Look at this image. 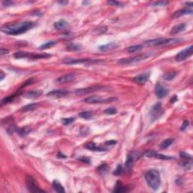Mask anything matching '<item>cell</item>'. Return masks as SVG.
Returning a JSON list of instances; mask_svg holds the SVG:
<instances>
[{
  "mask_svg": "<svg viewBox=\"0 0 193 193\" xmlns=\"http://www.w3.org/2000/svg\"><path fill=\"white\" fill-rule=\"evenodd\" d=\"M35 26V24L32 21H22L18 23H13V24H5L2 26L1 30L2 32L6 34L17 35L23 34L24 32H27L28 30H31Z\"/></svg>",
  "mask_w": 193,
  "mask_h": 193,
  "instance_id": "1",
  "label": "cell"
},
{
  "mask_svg": "<svg viewBox=\"0 0 193 193\" xmlns=\"http://www.w3.org/2000/svg\"><path fill=\"white\" fill-rule=\"evenodd\" d=\"M145 179L149 186L153 190H157L161 186V176L159 171L150 169L145 174Z\"/></svg>",
  "mask_w": 193,
  "mask_h": 193,
  "instance_id": "2",
  "label": "cell"
},
{
  "mask_svg": "<svg viewBox=\"0 0 193 193\" xmlns=\"http://www.w3.org/2000/svg\"><path fill=\"white\" fill-rule=\"evenodd\" d=\"M182 41V39L177 38H159L148 40L144 42V45L147 46H161V45H174Z\"/></svg>",
  "mask_w": 193,
  "mask_h": 193,
  "instance_id": "3",
  "label": "cell"
},
{
  "mask_svg": "<svg viewBox=\"0 0 193 193\" xmlns=\"http://www.w3.org/2000/svg\"><path fill=\"white\" fill-rule=\"evenodd\" d=\"M153 55L152 53H146V54H140L134 57H130V58H122L118 60V63L121 65H129L141 62L143 60L148 59Z\"/></svg>",
  "mask_w": 193,
  "mask_h": 193,
  "instance_id": "4",
  "label": "cell"
},
{
  "mask_svg": "<svg viewBox=\"0 0 193 193\" xmlns=\"http://www.w3.org/2000/svg\"><path fill=\"white\" fill-rule=\"evenodd\" d=\"M118 99L116 97H109V98H103L100 96H88L84 100V102L88 104H99V103H110L116 101Z\"/></svg>",
  "mask_w": 193,
  "mask_h": 193,
  "instance_id": "5",
  "label": "cell"
},
{
  "mask_svg": "<svg viewBox=\"0 0 193 193\" xmlns=\"http://www.w3.org/2000/svg\"><path fill=\"white\" fill-rule=\"evenodd\" d=\"M142 156H143V154L138 151H131V152H129L127 155L126 161H125L126 169L131 170L133 167L134 163L136 162L137 160H139Z\"/></svg>",
  "mask_w": 193,
  "mask_h": 193,
  "instance_id": "6",
  "label": "cell"
},
{
  "mask_svg": "<svg viewBox=\"0 0 193 193\" xmlns=\"http://www.w3.org/2000/svg\"><path fill=\"white\" fill-rule=\"evenodd\" d=\"M63 62L65 64H80V63H101V60H90V59H74V58H65L63 60Z\"/></svg>",
  "mask_w": 193,
  "mask_h": 193,
  "instance_id": "7",
  "label": "cell"
},
{
  "mask_svg": "<svg viewBox=\"0 0 193 193\" xmlns=\"http://www.w3.org/2000/svg\"><path fill=\"white\" fill-rule=\"evenodd\" d=\"M192 45H190L189 47L186 48L184 50H182L180 52H179L176 56V61H178V62L183 61V60H185L187 58H189V57H191L192 55Z\"/></svg>",
  "mask_w": 193,
  "mask_h": 193,
  "instance_id": "8",
  "label": "cell"
},
{
  "mask_svg": "<svg viewBox=\"0 0 193 193\" xmlns=\"http://www.w3.org/2000/svg\"><path fill=\"white\" fill-rule=\"evenodd\" d=\"M164 111L161 106V104L160 103H155L150 110V117L152 121L155 120L156 118H159L160 116L163 114Z\"/></svg>",
  "mask_w": 193,
  "mask_h": 193,
  "instance_id": "9",
  "label": "cell"
},
{
  "mask_svg": "<svg viewBox=\"0 0 193 193\" xmlns=\"http://www.w3.org/2000/svg\"><path fill=\"white\" fill-rule=\"evenodd\" d=\"M26 186L28 190L31 192H44L42 189H39V186L36 184V182L31 176H26Z\"/></svg>",
  "mask_w": 193,
  "mask_h": 193,
  "instance_id": "10",
  "label": "cell"
},
{
  "mask_svg": "<svg viewBox=\"0 0 193 193\" xmlns=\"http://www.w3.org/2000/svg\"><path fill=\"white\" fill-rule=\"evenodd\" d=\"M155 94L159 98H163L168 94V89L161 84L157 83L155 86Z\"/></svg>",
  "mask_w": 193,
  "mask_h": 193,
  "instance_id": "11",
  "label": "cell"
},
{
  "mask_svg": "<svg viewBox=\"0 0 193 193\" xmlns=\"http://www.w3.org/2000/svg\"><path fill=\"white\" fill-rule=\"evenodd\" d=\"M193 4L192 2H190V3H188L187 4V7L185 8V9H182V10H180V11H177L176 12H175V14L174 15V18H177V17H180L182 15H192L193 13Z\"/></svg>",
  "mask_w": 193,
  "mask_h": 193,
  "instance_id": "12",
  "label": "cell"
},
{
  "mask_svg": "<svg viewBox=\"0 0 193 193\" xmlns=\"http://www.w3.org/2000/svg\"><path fill=\"white\" fill-rule=\"evenodd\" d=\"M68 95H69V91L67 90L58 89V90H53L48 92L47 94V96L52 97V98H60V97L67 96Z\"/></svg>",
  "mask_w": 193,
  "mask_h": 193,
  "instance_id": "13",
  "label": "cell"
},
{
  "mask_svg": "<svg viewBox=\"0 0 193 193\" xmlns=\"http://www.w3.org/2000/svg\"><path fill=\"white\" fill-rule=\"evenodd\" d=\"M75 79V74L73 73H68L66 75H63L60 77H58L56 79V82L58 84H67L74 81Z\"/></svg>",
  "mask_w": 193,
  "mask_h": 193,
  "instance_id": "14",
  "label": "cell"
},
{
  "mask_svg": "<svg viewBox=\"0 0 193 193\" xmlns=\"http://www.w3.org/2000/svg\"><path fill=\"white\" fill-rule=\"evenodd\" d=\"M102 88L100 86H92V87H88L85 88H79V89H76L75 91V94L77 95H85L89 93H92L94 91L99 90Z\"/></svg>",
  "mask_w": 193,
  "mask_h": 193,
  "instance_id": "15",
  "label": "cell"
},
{
  "mask_svg": "<svg viewBox=\"0 0 193 193\" xmlns=\"http://www.w3.org/2000/svg\"><path fill=\"white\" fill-rule=\"evenodd\" d=\"M150 76V73H140L139 75L134 78V81L137 84L139 85H143L146 82H148Z\"/></svg>",
  "mask_w": 193,
  "mask_h": 193,
  "instance_id": "16",
  "label": "cell"
},
{
  "mask_svg": "<svg viewBox=\"0 0 193 193\" xmlns=\"http://www.w3.org/2000/svg\"><path fill=\"white\" fill-rule=\"evenodd\" d=\"M85 148L89 149V150L95 151V152H103V151L106 150V148L103 146H96V143H95L94 142H90V143L85 144Z\"/></svg>",
  "mask_w": 193,
  "mask_h": 193,
  "instance_id": "17",
  "label": "cell"
},
{
  "mask_svg": "<svg viewBox=\"0 0 193 193\" xmlns=\"http://www.w3.org/2000/svg\"><path fill=\"white\" fill-rule=\"evenodd\" d=\"M117 47H118V45L116 44V42H112L107 43V44H105V45L99 46V50L100 52H108V51H111V50L115 49Z\"/></svg>",
  "mask_w": 193,
  "mask_h": 193,
  "instance_id": "18",
  "label": "cell"
},
{
  "mask_svg": "<svg viewBox=\"0 0 193 193\" xmlns=\"http://www.w3.org/2000/svg\"><path fill=\"white\" fill-rule=\"evenodd\" d=\"M54 27L57 30H67V28L69 27V24H68V22L64 20H58V21L54 23Z\"/></svg>",
  "mask_w": 193,
  "mask_h": 193,
  "instance_id": "19",
  "label": "cell"
},
{
  "mask_svg": "<svg viewBox=\"0 0 193 193\" xmlns=\"http://www.w3.org/2000/svg\"><path fill=\"white\" fill-rule=\"evenodd\" d=\"M43 94L42 91L41 90H34L26 92V94H24V97L27 99H34L39 97V96H41Z\"/></svg>",
  "mask_w": 193,
  "mask_h": 193,
  "instance_id": "20",
  "label": "cell"
},
{
  "mask_svg": "<svg viewBox=\"0 0 193 193\" xmlns=\"http://www.w3.org/2000/svg\"><path fill=\"white\" fill-rule=\"evenodd\" d=\"M33 54H32V53H30V52L19 51V52H15L14 54V58H16V59H21V58H30V59H32Z\"/></svg>",
  "mask_w": 193,
  "mask_h": 193,
  "instance_id": "21",
  "label": "cell"
},
{
  "mask_svg": "<svg viewBox=\"0 0 193 193\" xmlns=\"http://www.w3.org/2000/svg\"><path fill=\"white\" fill-rule=\"evenodd\" d=\"M186 28V25L185 24H179L176 26H174L172 27L171 30V35H176L180 33V32L184 31L185 29Z\"/></svg>",
  "mask_w": 193,
  "mask_h": 193,
  "instance_id": "22",
  "label": "cell"
},
{
  "mask_svg": "<svg viewBox=\"0 0 193 193\" xmlns=\"http://www.w3.org/2000/svg\"><path fill=\"white\" fill-rule=\"evenodd\" d=\"M52 186H53V188H54V189L57 192L59 193L65 192L64 188L63 187L62 184H61L59 181H58V180H54L53 182H52Z\"/></svg>",
  "mask_w": 193,
  "mask_h": 193,
  "instance_id": "23",
  "label": "cell"
},
{
  "mask_svg": "<svg viewBox=\"0 0 193 193\" xmlns=\"http://www.w3.org/2000/svg\"><path fill=\"white\" fill-rule=\"evenodd\" d=\"M67 49L70 52H77L82 49V45L80 44H75V43H69L67 46Z\"/></svg>",
  "mask_w": 193,
  "mask_h": 193,
  "instance_id": "24",
  "label": "cell"
},
{
  "mask_svg": "<svg viewBox=\"0 0 193 193\" xmlns=\"http://www.w3.org/2000/svg\"><path fill=\"white\" fill-rule=\"evenodd\" d=\"M174 138H167L165 140H164L163 142H161L160 144V148L161 149H165L168 148L174 142Z\"/></svg>",
  "mask_w": 193,
  "mask_h": 193,
  "instance_id": "25",
  "label": "cell"
},
{
  "mask_svg": "<svg viewBox=\"0 0 193 193\" xmlns=\"http://www.w3.org/2000/svg\"><path fill=\"white\" fill-rule=\"evenodd\" d=\"M38 106H39V103H30V104H28V105L24 106V107H22V111L23 112L32 111V110H36Z\"/></svg>",
  "mask_w": 193,
  "mask_h": 193,
  "instance_id": "26",
  "label": "cell"
},
{
  "mask_svg": "<svg viewBox=\"0 0 193 193\" xmlns=\"http://www.w3.org/2000/svg\"><path fill=\"white\" fill-rule=\"evenodd\" d=\"M17 134H19V135L22 136V137H24V136H26L27 134H29L30 131H31V129L29 128V127H23V128H17Z\"/></svg>",
  "mask_w": 193,
  "mask_h": 193,
  "instance_id": "27",
  "label": "cell"
},
{
  "mask_svg": "<svg viewBox=\"0 0 193 193\" xmlns=\"http://www.w3.org/2000/svg\"><path fill=\"white\" fill-rule=\"evenodd\" d=\"M128 191L127 189L125 188V186H124L122 185V183L120 182V181H118L116 185V187H115V189H114L113 192H124Z\"/></svg>",
  "mask_w": 193,
  "mask_h": 193,
  "instance_id": "28",
  "label": "cell"
},
{
  "mask_svg": "<svg viewBox=\"0 0 193 193\" xmlns=\"http://www.w3.org/2000/svg\"><path fill=\"white\" fill-rule=\"evenodd\" d=\"M176 75H177V73L176 72H174V71H171V72H169V73H165L164 75L163 78L164 79L166 80V81H171L176 77Z\"/></svg>",
  "mask_w": 193,
  "mask_h": 193,
  "instance_id": "29",
  "label": "cell"
},
{
  "mask_svg": "<svg viewBox=\"0 0 193 193\" xmlns=\"http://www.w3.org/2000/svg\"><path fill=\"white\" fill-rule=\"evenodd\" d=\"M56 42L55 41H49L47 42L44 43L42 45H40L39 47V50H44V49H47V48H50L53 47L54 45H56Z\"/></svg>",
  "mask_w": 193,
  "mask_h": 193,
  "instance_id": "30",
  "label": "cell"
},
{
  "mask_svg": "<svg viewBox=\"0 0 193 193\" xmlns=\"http://www.w3.org/2000/svg\"><path fill=\"white\" fill-rule=\"evenodd\" d=\"M108 169H109V166L106 164H102L100 165L97 167V171L101 174V175H104L105 174H106V172L108 171Z\"/></svg>",
  "mask_w": 193,
  "mask_h": 193,
  "instance_id": "31",
  "label": "cell"
},
{
  "mask_svg": "<svg viewBox=\"0 0 193 193\" xmlns=\"http://www.w3.org/2000/svg\"><path fill=\"white\" fill-rule=\"evenodd\" d=\"M79 116L85 119H89L93 116V112L91 111H84L79 113Z\"/></svg>",
  "mask_w": 193,
  "mask_h": 193,
  "instance_id": "32",
  "label": "cell"
},
{
  "mask_svg": "<svg viewBox=\"0 0 193 193\" xmlns=\"http://www.w3.org/2000/svg\"><path fill=\"white\" fill-rule=\"evenodd\" d=\"M142 48H143V45H135L128 48L127 51L129 53H134V52H137L139 51V50H141Z\"/></svg>",
  "mask_w": 193,
  "mask_h": 193,
  "instance_id": "33",
  "label": "cell"
},
{
  "mask_svg": "<svg viewBox=\"0 0 193 193\" xmlns=\"http://www.w3.org/2000/svg\"><path fill=\"white\" fill-rule=\"evenodd\" d=\"M155 158H156V159H161V160H171V159H174V157L168 156V155H165L159 154V153H156V154H155Z\"/></svg>",
  "mask_w": 193,
  "mask_h": 193,
  "instance_id": "34",
  "label": "cell"
},
{
  "mask_svg": "<svg viewBox=\"0 0 193 193\" xmlns=\"http://www.w3.org/2000/svg\"><path fill=\"white\" fill-rule=\"evenodd\" d=\"M123 173V169H122V166L121 165H118L117 167L116 168V170L113 171V175L115 176H120L121 174Z\"/></svg>",
  "mask_w": 193,
  "mask_h": 193,
  "instance_id": "35",
  "label": "cell"
},
{
  "mask_svg": "<svg viewBox=\"0 0 193 193\" xmlns=\"http://www.w3.org/2000/svg\"><path fill=\"white\" fill-rule=\"evenodd\" d=\"M15 97H16V96H15V95H10V96H7V97L3 99L2 100V104H5V103H11V102H12V101L14 100V99H15Z\"/></svg>",
  "mask_w": 193,
  "mask_h": 193,
  "instance_id": "36",
  "label": "cell"
},
{
  "mask_svg": "<svg viewBox=\"0 0 193 193\" xmlns=\"http://www.w3.org/2000/svg\"><path fill=\"white\" fill-rule=\"evenodd\" d=\"M180 165L186 170H190L192 168V163L191 161H189V160H186V161L182 162Z\"/></svg>",
  "mask_w": 193,
  "mask_h": 193,
  "instance_id": "37",
  "label": "cell"
},
{
  "mask_svg": "<svg viewBox=\"0 0 193 193\" xmlns=\"http://www.w3.org/2000/svg\"><path fill=\"white\" fill-rule=\"evenodd\" d=\"M75 121V118L70 117V118H64L61 119V122L64 125H68V124L73 123Z\"/></svg>",
  "mask_w": 193,
  "mask_h": 193,
  "instance_id": "38",
  "label": "cell"
},
{
  "mask_svg": "<svg viewBox=\"0 0 193 193\" xmlns=\"http://www.w3.org/2000/svg\"><path fill=\"white\" fill-rule=\"evenodd\" d=\"M104 113L107 114V115H114V114L117 113V110L115 107L107 108L106 110H104Z\"/></svg>",
  "mask_w": 193,
  "mask_h": 193,
  "instance_id": "39",
  "label": "cell"
},
{
  "mask_svg": "<svg viewBox=\"0 0 193 193\" xmlns=\"http://www.w3.org/2000/svg\"><path fill=\"white\" fill-rule=\"evenodd\" d=\"M180 156L182 158V159H184L185 160H189L191 161L192 160V155H189V153H187L186 152H181L180 153Z\"/></svg>",
  "mask_w": 193,
  "mask_h": 193,
  "instance_id": "40",
  "label": "cell"
},
{
  "mask_svg": "<svg viewBox=\"0 0 193 193\" xmlns=\"http://www.w3.org/2000/svg\"><path fill=\"white\" fill-rule=\"evenodd\" d=\"M156 153L157 152L155 150H147L144 152L143 155L147 158H152V157H155Z\"/></svg>",
  "mask_w": 193,
  "mask_h": 193,
  "instance_id": "41",
  "label": "cell"
},
{
  "mask_svg": "<svg viewBox=\"0 0 193 193\" xmlns=\"http://www.w3.org/2000/svg\"><path fill=\"white\" fill-rule=\"evenodd\" d=\"M78 159H79L80 161L84 162V163L88 164V165H91V159H89V158L87 156H81Z\"/></svg>",
  "mask_w": 193,
  "mask_h": 193,
  "instance_id": "42",
  "label": "cell"
},
{
  "mask_svg": "<svg viewBox=\"0 0 193 193\" xmlns=\"http://www.w3.org/2000/svg\"><path fill=\"white\" fill-rule=\"evenodd\" d=\"M169 4L168 2H163V1H160V2H154L152 5L153 6H165Z\"/></svg>",
  "mask_w": 193,
  "mask_h": 193,
  "instance_id": "43",
  "label": "cell"
},
{
  "mask_svg": "<svg viewBox=\"0 0 193 193\" xmlns=\"http://www.w3.org/2000/svg\"><path fill=\"white\" fill-rule=\"evenodd\" d=\"M80 134L83 136L88 135L89 134V129L88 128H86V127H82L81 130H80Z\"/></svg>",
  "mask_w": 193,
  "mask_h": 193,
  "instance_id": "44",
  "label": "cell"
},
{
  "mask_svg": "<svg viewBox=\"0 0 193 193\" xmlns=\"http://www.w3.org/2000/svg\"><path fill=\"white\" fill-rule=\"evenodd\" d=\"M107 3L108 4L112 5H115V6L117 7H121L123 5L122 2H117V1H109V2H107Z\"/></svg>",
  "mask_w": 193,
  "mask_h": 193,
  "instance_id": "45",
  "label": "cell"
},
{
  "mask_svg": "<svg viewBox=\"0 0 193 193\" xmlns=\"http://www.w3.org/2000/svg\"><path fill=\"white\" fill-rule=\"evenodd\" d=\"M189 122L186 120H185L184 122H183V124H182V125L181 126V128H180V130L181 131H185L186 129L187 128V127H188V125H189Z\"/></svg>",
  "mask_w": 193,
  "mask_h": 193,
  "instance_id": "46",
  "label": "cell"
},
{
  "mask_svg": "<svg viewBox=\"0 0 193 193\" xmlns=\"http://www.w3.org/2000/svg\"><path fill=\"white\" fill-rule=\"evenodd\" d=\"M117 143V141L116 140H110V141L105 142L106 146H114Z\"/></svg>",
  "mask_w": 193,
  "mask_h": 193,
  "instance_id": "47",
  "label": "cell"
},
{
  "mask_svg": "<svg viewBox=\"0 0 193 193\" xmlns=\"http://www.w3.org/2000/svg\"><path fill=\"white\" fill-rule=\"evenodd\" d=\"M9 52V50L5 49V48H1V50H0V54H1L2 56L5 55V54H8Z\"/></svg>",
  "mask_w": 193,
  "mask_h": 193,
  "instance_id": "48",
  "label": "cell"
},
{
  "mask_svg": "<svg viewBox=\"0 0 193 193\" xmlns=\"http://www.w3.org/2000/svg\"><path fill=\"white\" fill-rule=\"evenodd\" d=\"M2 4L4 5L5 6L9 7V6H11V5H12L14 3L11 2V1H4V2H2Z\"/></svg>",
  "mask_w": 193,
  "mask_h": 193,
  "instance_id": "49",
  "label": "cell"
},
{
  "mask_svg": "<svg viewBox=\"0 0 193 193\" xmlns=\"http://www.w3.org/2000/svg\"><path fill=\"white\" fill-rule=\"evenodd\" d=\"M57 157H58V159H66L67 158V156L65 155H63L61 152H59L58 153V155H57Z\"/></svg>",
  "mask_w": 193,
  "mask_h": 193,
  "instance_id": "50",
  "label": "cell"
},
{
  "mask_svg": "<svg viewBox=\"0 0 193 193\" xmlns=\"http://www.w3.org/2000/svg\"><path fill=\"white\" fill-rule=\"evenodd\" d=\"M177 100V96L176 95H174V96H172L171 100V103H175L176 101Z\"/></svg>",
  "mask_w": 193,
  "mask_h": 193,
  "instance_id": "51",
  "label": "cell"
},
{
  "mask_svg": "<svg viewBox=\"0 0 193 193\" xmlns=\"http://www.w3.org/2000/svg\"><path fill=\"white\" fill-rule=\"evenodd\" d=\"M58 3L62 5H65L68 4V1H60V2H58Z\"/></svg>",
  "mask_w": 193,
  "mask_h": 193,
  "instance_id": "52",
  "label": "cell"
},
{
  "mask_svg": "<svg viewBox=\"0 0 193 193\" xmlns=\"http://www.w3.org/2000/svg\"><path fill=\"white\" fill-rule=\"evenodd\" d=\"M4 78H5V73L2 71V72H1V77H0V80L2 81V80H3Z\"/></svg>",
  "mask_w": 193,
  "mask_h": 193,
  "instance_id": "53",
  "label": "cell"
}]
</instances>
